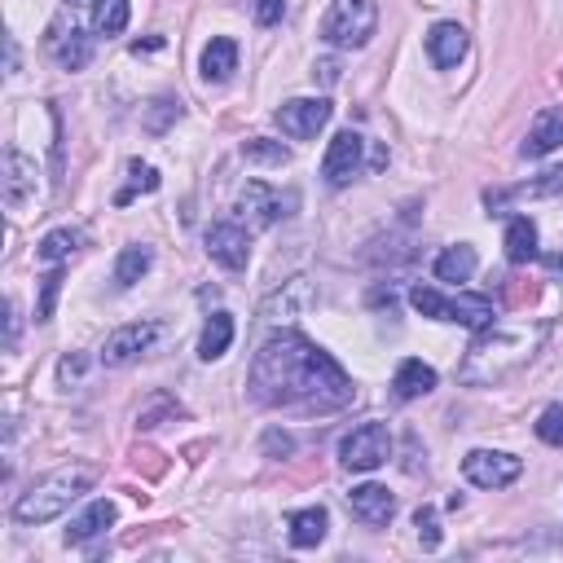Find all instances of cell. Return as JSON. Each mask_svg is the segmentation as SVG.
Masks as SVG:
<instances>
[{
	"label": "cell",
	"mask_w": 563,
	"mask_h": 563,
	"mask_svg": "<svg viewBox=\"0 0 563 563\" xmlns=\"http://www.w3.org/2000/svg\"><path fill=\"white\" fill-rule=\"evenodd\" d=\"M242 158H246V163H273V167H282V163L290 158V150H286L282 141L255 136V141H242Z\"/></svg>",
	"instance_id": "obj_30"
},
{
	"label": "cell",
	"mask_w": 563,
	"mask_h": 563,
	"mask_svg": "<svg viewBox=\"0 0 563 563\" xmlns=\"http://www.w3.org/2000/svg\"><path fill=\"white\" fill-rule=\"evenodd\" d=\"M413 528H418L422 550H435L440 545V515H435V506H418L413 510Z\"/></svg>",
	"instance_id": "obj_32"
},
{
	"label": "cell",
	"mask_w": 563,
	"mask_h": 563,
	"mask_svg": "<svg viewBox=\"0 0 563 563\" xmlns=\"http://www.w3.org/2000/svg\"><path fill=\"white\" fill-rule=\"evenodd\" d=\"M347 510H352L361 523L378 528V523H387V519L396 515V493H387L383 484H356V488L347 493Z\"/></svg>",
	"instance_id": "obj_16"
},
{
	"label": "cell",
	"mask_w": 563,
	"mask_h": 563,
	"mask_svg": "<svg viewBox=\"0 0 563 563\" xmlns=\"http://www.w3.org/2000/svg\"><path fill=\"white\" fill-rule=\"evenodd\" d=\"M4 343H9V347L18 343V303H13V299H9V334H4Z\"/></svg>",
	"instance_id": "obj_40"
},
{
	"label": "cell",
	"mask_w": 563,
	"mask_h": 563,
	"mask_svg": "<svg viewBox=\"0 0 563 563\" xmlns=\"http://www.w3.org/2000/svg\"><path fill=\"white\" fill-rule=\"evenodd\" d=\"M238 211L251 224H273V220H282V216L295 211V194H277L264 180H246L242 194H238Z\"/></svg>",
	"instance_id": "obj_12"
},
{
	"label": "cell",
	"mask_w": 563,
	"mask_h": 563,
	"mask_svg": "<svg viewBox=\"0 0 563 563\" xmlns=\"http://www.w3.org/2000/svg\"><path fill=\"white\" fill-rule=\"evenodd\" d=\"M475 246H466V242H457V246H444L440 255H435V277L440 282H471V273H475Z\"/></svg>",
	"instance_id": "obj_24"
},
{
	"label": "cell",
	"mask_w": 563,
	"mask_h": 563,
	"mask_svg": "<svg viewBox=\"0 0 563 563\" xmlns=\"http://www.w3.org/2000/svg\"><path fill=\"white\" fill-rule=\"evenodd\" d=\"M79 369H84V356H66V361L57 365V374H62V378H75Z\"/></svg>",
	"instance_id": "obj_39"
},
{
	"label": "cell",
	"mask_w": 563,
	"mask_h": 563,
	"mask_svg": "<svg viewBox=\"0 0 563 563\" xmlns=\"http://www.w3.org/2000/svg\"><path fill=\"white\" fill-rule=\"evenodd\" d=\"M361 150H365V141L352 128L334 132V141L325 145V158H321V176L330 185H347L356 176V167H361Z\"/></svg>",
	"instance_id": "obj_14"
},
{
	"label": "cell",
	"mask_w": 563,
	"mask_h": 563,
	"mask_svg": "<svg viewBox=\"0 0 563 563\" xmlns=\"http://www.w3.org/2000/svg\"><path fill=\"white\" fill-rule=\"evenodd\" d=\"M75 246H79V233H75V229H53V233H44V238H40L35 255H40V260H48V264H62L66 255H75Z\"/></svg>",
	"instance_id": "obj_28"
},
{
	"label": "cell",
	"mask_w": 563,
	"mask_h": 563,
	"mask_svg": "<svg viewBox=\"0 0 563 563\" xmlns=\"http://www.w3.org/2000/svg\"><path fill=\"white\" fill-rule=\"evenodd\" d=\"M312 75H317L321 84H334V79H339V62H334V57H321V62L312 66Z\"/></svg>",
	"instance_id": "obj_38"
},
{
	"label": "cell",
	"mask_w": 563,
	"mask_h": 563,
	"mask_svg": "<svg viewBox=\"0 0 563 563\" xmlns=\"http://www.w3.org/2000/svg\"><path fill=\"white\" fill-rule=\"evenodd\" d=\"M57 290H62V273L53 268V273H44V277H40V303H35V321H48V317H53V299H57Z\"/></svg>",
	"instance_id": "obj_35"
},
{
	"label": "cell",
	"mask_w": 563,
	"mask_h": 563,
	"mask_svg": "<svg viewBox=\"0 0 563 563\" xmlns=\"http://www.w3.org/2000/svg\"><path fill=\"white\" fill-rule=\"evenodd\" d=\"M66 4H88V0H66Z\"/></svg>",
	"instance_id": "obj_41"
},
{
	"label": "cell",
	"mask_w": 563,
	"mask_h": 563,
	"mask_svg": "<svg viewBox=\"0 0 563 563\" xmlns=\"http://www.w3.org/2000/svg\"><path fill=\"white\" fill-rule=\"evenodd\" d=\"M251 396L268 409H339L352 400V378L299 330H277L251 361Z\"/></svg>",
	"instance_id": "obj_1"
},
{
	"label": "cell",
	"mask_w": 563,
	"mask_h": 563,
	"mask_svg": "<svg viewBox=\"0 0 563 563\" xmlns=\"http://www.w3.org/2000/svg\"><path fill=\"white\" fill-rule=\"evenodd\" d=\"M158 321H128V325H119V330H110L106 334V343H101V365H128V361H136L141 352H150V343L158 339Z\"/></svg>",
	"instance_id": "obj_11"
},
{
	"label": "cell",
	"mask_w": 563,
	"mask_h": 563,
	"mask_svg": "<svg viewBox=\"0 0 563 563\" xmlns=\"http://www.w3.org/2000/svg\"><path fill=\"white\" fill-rule=\"evenodd\" d=\"M510 194H532V198H563V167H550V172H541V180H532V185H519V189H510Z\"/></svg>",
	"instance_id": "obj_34"
},
{
	"label": "cell",
	"mask_w": 563,
	"mask_h": 563,
	"mask_svg": "<svg viewBox=\"0 0 563 563\" xmlns=\"http://www.w3.org/2000/svg\"><path fill=\"white\" fill-rule=\"evenodd\" d=\"M128 0H92V31L97 35H119L128 26Z\"/></svg>",
	"instance_id": "obj_27"
},
{
	"label": "cell",
	"mask_w": 563,
	"mask_h": 563,
	"mask_svg": "<svg viewBox=\"0 0 563 563\" xmlns=\"http://www.w3.org/2000/svg\"><path fill=\"white\" fill-rule=\"evenodd\" d=\"M207 255L220 264V268H229V273H238V268H246V255H251V238H246V229L242 224H233V220H216L211 229H207Z\"/></svg>",
	"instance_id": "obj_13"
},
{
	"label": "cell",
	"mask_w": 563,
	"mask_h": 563,
	"mask_svg": "<svg viewBox=\"0 0 563 563\" xmlns=\"http://www.w3.org/2000/svg\"><path fill=\"white\" fill-rule=\"evenodd\" d=\"M35 185H40L35 158H26L18 145H4V158H0V194H4V207L9 211H22L35 198Z\"/></svg>",
	"instance_id": "obj_8"
},
{
	"label": "cell",
	"mask_w": 563,
	"mask_h": 563,
	"mask_svg": "<svg viewBox=\"0 0 563 563\" xmlns=\"http://www.w3.org/2000/svg\"><path fill=\"white\" fill-rule=\"evenodd\" d=\"M537 339H541V334L488 325V330H479V339L466 347V361H462L457 378H462L466 387H493V383H501L506 374H515V369L532 356Z\"/></svg>",
	"instance_id": "obj_2"
},
{
	"label": "cell",
	"mask_w": 563,
	"mask_h": 563,
	"mask_svg": "<svg viewBox=\"0 0 563 563\" xmlns=\"http://www.w3.org/2000/svg\"><path fill=\"white\" fill-rule=\"evenodd\" d=\"M391 453V435L383 422H361L339 440V462L347 471H378Z\"/></svg>",
	"instance_id": "obj_6"
},
{
	"label": "cell",
	"mask_w": 563,
	"mask_h": 563,
	"mask_svg": "<svg viewBox=\"0 0 563 563\" xmlns=\"http://www.w3.org/2000/svg\"><path fill=\"white\" fill-rule=\"evenodd\" d=\"M128 176H132V180H128V189H119V194H114V202H119V207H123V202H132L136 194H154V189H158V172H154V167H145V163H128Z\"/></svg>",
	"instance_id": "obj_29"
},
{
	"label": "cell",
	"mask_w": 563,
	"mask_h": 563,
	"mask_svg": "<svg viewBox=\"0 0 563 563\" xmlns=\"http://www.w3.org/2000/svg\"><path fill=\"white\" fill-rule=\"evenodd\" d=\"M48 48H53V57H57V66H62V70H84V66H88V57H92V40H88L79 26H70V31L53 26Z\"/></svg>",
	"instance_id": "obj_19"
},
{
	"label": "cell",
	"mask_w": 563,
	"mask_h": 563,
	"mask_svg": "<svg viewBox=\"0 0 563 563\" xmlns=\"http://www.w3.org/2000/svg\"><path fill=\"white\" fill-rule=\"evenodd\" d=\"M264 449L286 457V453H290V435H286V431H277V427H268V431H264Z\"/></svg>",
	"instance_id": "obj_37"
},
{
	"label": "cell",
	"mask_w": 563,
	"mask_h": 563,
	"mask_svg": "<svg viewBox=\"0 0 563 563\" xmlns=\"http://www.w3.org/2000/svg\"><path fill=\"white\" fill-rule=\"evenodd\" d=\"M229 343H233V317L229 312H211L202 334H198V356L202 361H220L229 352Z\"/></svg>",
	"instance_id": "obj_25"
},
{
	"label": "cell",
	"mask_w": 563,
	"mask_h": 563,
	"mask_svg": "<svg viewBox=\"0 0 563 563\" xmlns=\"http://www.w3.org/2000/svg\"><path fill=\"white\" fill-rule=\"evenodd\" d=\"M435 387V369L431 365H422V361H400V369H396V378H391V396L396 400H418V396H427Z\"/></svg>",
	"instance_id": "obj_22"
},
{
	"label": "cell",
	"mask_w": 563,
	"mask_h": 563,
	"mask_svg": "<svg viewBox=\"0 0 563 563\" xmlns=\"http://www.w3.org/2000/svg\"><path fill=\"white\" fill-rule=\"evenodd\" d=\"M537 435L554 449H563V405H545L541 418H537Z\"/></svg>",
	"instance_id": "obj_33"
},
{
	"label": "cell",
	"mask_w": 563,
	"mask_h": 563,
	"mask_svg": "<svg viewBox=\"0 0 563 563\" xmlns=\"http://www.w3.org/2000/svg\"><path fill=\"white\" fill-rule=\"evenodd\" d=\"M202 79L207 84H224L233 70H238V44L229 35H211V44L202 48Z\"/></svg>",
	"instance_id": "obj_20"
},
{
	"label": "cell",
	"mask_w": 563,
	"mask_h": 563,
	"mask_svg": "<svg viewBox=\"0 0 563 563\" xmlns=\"http://www.w3.org/2000/svg\"><path fill=\"white\" fill-rule=\"evenodd\" d=\"M409 303L422 312V317H435V321H457L466 330H488L497 308L488 295H440L435 286H413L409 290Z\"/></svg>",
	"instance_id": "obj_4"
},
{
	"label": "cell",
	"mask_w": 563,
	"mask_h": 563,
	"mask_svg": "<svg viewBox=\"0 0 563 563\" xmlns=\"http://www.w3.org/2000/svg\"><path fill=\"white\" fill-rule=\"evenodd\" d=\"M466 48H471V40H466V26H462V22H435V26L427 31V57H431L440 70L457 66V62L466 57Z\"/></svg>",
	"instance_id": "obj_15"
},
{
	"label": "cell",
	"mask_w": 563,
	"mask_h": 563,
	"mask_svg": "<svg viewBox=\"0 0 563 563\" xmlns=\"http://www.w3.org/2000/svg\"><path fill=\"white\" fill-rule=\"evenodd\" d=\"M97 471L92 466H62V471H48L44 479H35L18 501H13V519L18 523H48L57 519L62 510H70V501H79L88 488H92Z\"/></svg>",
	"instance_id": "obj_3"
},
{
	"label": "cell",
	"mask_w": 563,
	"mask_h": 563,
	"mask_svg": "<svg viewBox=\"0 0 563 563\" xmlns=\"http://www.w3.org/2000/svg\"><path fill=\"white\" fill-rule=\"evenodd\" d=\"M172 119H180V101H176V97H158V101L145 110V132H167Z\"/></svg>",
	"instance_id": "obj_31"
},
{
	"label": "cell",
	"mask_w": 563,
	"mask_h": 563,
	"mask_svg": "<svg viewBox=\"0 0 563 563\" xmlns=\"http://www.w3.org/2000/svg\"><path fill=\"white\" fill-rule=\"evenodd\" d=\"M501 246H506V260H510V264H528V260H537V224H532L528 216H515V220L506 224Z\"/></svg>",
	"instance_id": "obj_23"
},
{
	"label": "cell",
	"mask_w": 563,
	"mask_h": 563,
	"mask_svg": "<svg viewBox=\"0 0 563 563\" xmlns=\"http://www.w3.org/2000/svg\"><path fill=\"white\" fill-rule=\"evenodd\" d=\"M330 101L325 97H295V101H286V106H277V128H282V136H290V141H308V136H317L325 123H330Z\"/></svg>",
	"instance_id": "obj_9"
},
{
	"label": "cell",
	"mask_w": 563,
	"mask_h": 563,
	"mask_svg": "<svg viewBox=\"0 0 563 563\" xmlns=\"http://www.w3.org/2000/svg\"><path fill=\"white\" fill-rule=\"evenodd\" d=\"M519 471H523V462L515 453H501V449H471L462 457V475L475 488H506L519 479Z\"/></svg>",
	"instance_id": "obj_7"
},
{
	"label": "cell",
	"mask_w": 563,
	"mask_h": 563,
	"mask_svg": "<svg viewBox=\"0 0 563 563\" xmlns=\"http://www.w3.org/2000/svg\"><path fill=\"white\" fill-rule=\"evenodd\" d=\"M374 26H378V4L374 0H330L317 35L330 48H361V44H369Z\"/></svg>",
	"instance_id": "obj_5"
},
{
	"label": "cell",
	"mask_w": 563,
	"mask_h": 563,
	"mask_svg": "<svg viewBox=\"0 0 563 563\" xmlns=\"http://www.w3.org/2000/svg\"><path fill=\"white\" fill-rule=\"evenodd\" d=\"M251 9H255V22L260 26H277L282 13H286V0H251Z\"/></svg>",
	"instance_id": "obj_36"
},
{
	"label": "cell",
	"mask_w": 563,
	"mask_h": 563,
	"mask_svg": "<svg viewBox=\"0 0 563 563\" xmlns=\"http://www.w3.org/2000/svg\"><path fill=\"white\" fill-rule=\"evenodd\" d=\"M150 246H123L119 260H114V282L119 286H136L145 273H150Z\"/></svg>",
	"instance_id": "obj_26"
},
{
	"label": "cell",
	"mask_w": 563,
	"mask_h": 563,
	"mask_svg": "<svg viewBox=\"0 0 563 563\" xmlns=\"http://www.w3.org/2000/svg\"><path fill=\"white\" fill-rule=\"evenodd\" d=\"M110 523H114V501H110V497H97V501H88V506L70 519V528H66V545H84V541L101 537Z\"/></svg>",
	"instance_id": "obj_18"
},
{
	"label": "cell",
	"mask_w": 563,
	"mask_h": 563,
	"mask_svg": "<svg viewBox=\"0 0 563 563\" xmlns=\"http://www.w3.org/2000/svg\"><path fill=\"white\" fill-rule=\"evenodd\" d=\"M286 523H290V545L312 550V545H321V541H325L330 515H325V506H303V510H295Z\"/></svg>",
	"instance_id": "obj_21"
},
{
	"label": "cell",
	"mask_w": 563,
	"mask_h": 563,
	"mask_svg": "<svg viewBox=\"0 0 563 563\" xmlns=\"http://www.w3.org/2000/svg\"><path fill=\"white\" fill-rule=\"evenodd\" d=\"M312 303H317V286H312L308 277H290V282H282V286L260 303V317H264L268 325H286V321L303 317Z\"/></svg>",
	"instance_id": "obj_10"
},
{
	"label": "cell",
	"mask_w": 563,
	"mask_h": 563,
	"mask_svg": "<svg viewBox=\"0 0 563 563\" xmlns=\"http://www.w3.org/2000/svg\"><path fill=\"white\" fill-rule=\"evenodd\" d=\"M559 145H563V110L545 106V110L532 119V128H528L519 154H523V158H545V154H554Z\"/></svg>",
	"instance_id": "obj_17"
}]
</instances>
